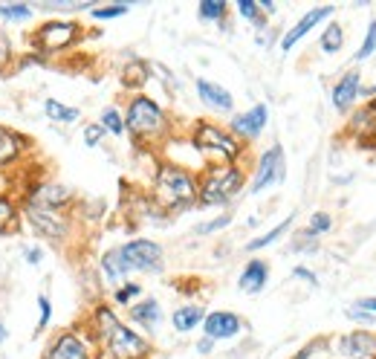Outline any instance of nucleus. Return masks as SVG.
Listing matches in <instances>:
<instances>
[{"instance_id": "1", "label": "nucleus", "mask_w": 376, "mask_h": 359, "mask_svg": "<svg viewBox=\"0 0 376 359\" xmlns=\"http://www.w3.org/2000/svg\"><path fill=\"white\" fill-rule=\"evenodd\" d=\"M90 330H93L96 342H102V348L110 359H145L148 356V342L128 325H122L116 319V313L104 305L96 307Z\"/></svg>"}, {"instance_id": "2", "label": "nucleus", "mask_w": 376, "mask_h": 359, "mask_svg": "<svg viewBox=\"0 0 376 359\" xmlns=\"http://www.w3.org/2000/svg\"><path fill=\"white\" fill-rule=\"evenodd\" d=\"M154 195L165 209H183V206H191L197 200V180L174 162H162L157 171Z\"/></svg>"}, {"instance_id": "3", "label": "nucleus", "mask_w": 376, "mask_h": 359, "mask_svg": "<svg viewBox=\"0 0 376 359\" xmlns=\"http://www.w3.org/2000/svg\"><path fill=\"white\" fill-rule=\"evenodd\" d=\"M241 188H243V171L238 165L212 162L206 168V174L197 180V200L206 206H220V203H229Z\"/></svg>"}, {"instance_id": "4", "label": "nucleus", "mask_w": 376, "mask_h": 359, "mask_svg": "<svg viewBox=\"0 0 376 359\" xmlns=\"http://www.w3.org/2000/svg\"><path fill=\"white\" fill-rule=\"evenodd\" d=\"M81 38V26L69 18H49L32 30L30 44H32V55H38L41 61H47L49 55H58L64 50H69Z\"/></svg>"}, {"instance_id": "5", "label": "nucleus", "mask_w": 376, "mask_h": 359, "mask_svg": "<svg viewBox=\"0 0 376 359\" xmlns=\"http://www.w3.org/2000/svg\"><path fill=\"white\" fill-rule=\"evenodd\" d=\"M21 220L30 226L35 235L47 238L52 243H64L73 232V224H69L67 209H52V206H38L23 200L21 203Z\"/></svg>"}, {"instance_id": "6", "label": "nucleus", "mask_w": 376, "mask_h": 359, "mask_svg": "<svg viewBox=\"0 0 376 359\" xmlns=\"http://www.w3.org/2000/svg\"><path fill=\"white\" fill-rule=\"evenodd\" d=\"M124 131H131L139 140H151L165 131V113L162 107L148 99V96H133L128 110H124Z\"/></svg>"}, {"instance_id": "7", "label": "nucleus", "mask_w": 376, "mask_h": 359, "mask_svg": "<svg viewBox=\"0 0 376 359\" xmlns=\"http://www.w3.org/2000/svg\"><path fill=\"white\" fill-rule=\"evenodd\" d=\"M194 145L200 148V154L208 160H220V165H232L241 154V140H234L229 131H223L217 125L200 122L194 128Z\"/></svg>"}, {"instance_id": "8", "label": "nucleus", "mask_w": 376, "mask_h": 359, "mask_svg": "<svg viewBox=\"0 0 376 359\" xmlns=\"http://www.w3.org/2000/svg\"><path fill=\"white\" fill-rule=\"evenodd\" d=\"M44 359H96L93 356V339L87 336V330H61L55 334L44 351Z\"/></svg>"}, {"instance_id": "9", "label": "nucleus", "mask_w": 376, "mask_h": 359, "mask_svg": "<svg viewBox=\"0 0 376 359\" xmlns=\"http://www.w3.org/2000/svg\"><path fill=\"white\" fill-rule=\"evenodd\" d=\"M119 252L124 258L131 272H159L162 270V246L148 241V238H136V241H128L124 246H119Z\"/></svg>"}, {"instance_id": "10", "label": "nucleus", "mask_w": 376, "mask_h": 359, "mask_svg": "<svg viewBox=\"0 0 376 359\" xmlns=\"http://www.w3.org/2000/svg\"><path fill=\"white\" fill-rule=\"evenodd\" d=\"M287 177V162H284V148L281 145H272L267 154L261 157L258 162V171L252 177V195H261V191H267L278 183H284Z\"/></svg>"}, {"instance_id": "11", "label": "nucleus", "mask_w": 376, "mask_h": 359, "mask_svg": "<svg viewBox=\"0 0 376 359\" xmlns=\"http://www.w3.org/2000/svg\"><path fill=\"white\" fill-rule=\"evenodd\" d=\"M243 330V322L241 316H234L229 310H214V313H206L203 319V334L212 339V342H220V339H234Z\"/></svg>"}, {"instance_id": "12", "label": "nucleus", "mask_w": 376, "mask_h": 359, "mask_svg": "<svg viewBox=\"0 0 376 359\" xmlns=\"http://www.w3.org/2000/svg\"><path fill=\"white\" fill-rule=\"evenodd\" d=\"M23 200L38 206H52V209H67V203L73 200V188H67L64 183H35L26 191Z\"/></svg>"}, {"instance_id": "13", "label": "nucleus", "mask_w": 376, "mask_h": 359, "mask_svg": "<svg viewBox=\"0 0 376 359\" xmlns=\"http://www.w3.org/2000/svg\"><path fill=\"white\" fill-rule=\"evenodd\" d=\"M267 122H269V107L255 105L252 110H246V113L232 119V133L243 136V140H258L263 133V128H267Z\"/></svg>"}, {"instance_id": "14", "label": "nucleus", "mask_w": 376, "mask_h": 359, "mask_svg": "<svg viewBox=\"0 0 376 359\" xmlns=\"http://www.w3.org/2000/svg\"><path fill=\"white\" fill-rule=\"evenodd\" d=\"M26 151H30V142H26V136L12 131L6 125H0V171L12 168Z\"/></svg>"}, {"instance_id": "15", "label": "nucleus", "mask_w": 376, "mask_h": 359, "mask_svg": "<svg viewBox=\"0 0 376 359\" xmlns=\"http://www.w3.org/2000/svg\"><path fill=\"white\" fill-rule=\"evenodd\" d=\"M330 15H333V6H316V9H310L307 15H304V18H301L296 26H292V30H289L284 38H281V50H284V52H289V50L296 47L304 35H307L310 30H316V26L322 23V21H327Z\"/></svg>"}, {"instance_id": "16", "label": "nucleus", "mask_w": 376, "mask_h": 359, "mask_svg": "<svg viewBox=\"0 0 376 359\" xmlns=\"http://www.w3.org/2000/svg\"><path fill=\"white\" fill-rule=\"evenodd\" d=\"M339 353L344 359H373L376 356V336L365 334V330L347 334L339 339Z\"/></svg>"}, {"instance_id": "17", "label": "nucleus", "mask_w": 376, "mask_h": 359, "mask_svg": "<svg viewBox=\"0 0 376 359\" xmlns=\"http://www.w3.org/2000/svg\"><path fill=\"white\" fill-rule=\"evenodd\" d=\"M197 96L203 105H208L212 110H220V113H232V107H234V96L226 87L214 85V81L197 78Z\"/></svg>"}, {"instance_id": "18", "label": "nucleus", "mask_w": 376, "mask_h": 359, "mask_svg": "<svg viewBox=\"0 0 376 359\" xmlns=\"http://www.w3.org/2000/svg\"><path fill=\"white\" fill-rule=\"evenodd\" d=\"M267 279H269V267H267V261L252 258V261H249V264L243 267L241 279H238V287L243 290V293H249V296H258L261 290L267 287Z\"/></svg>"}, {"instance_id": "19", "label": "nucleus", "mask_w": 376, "mask_h": 359, "mask_svg": "<svg viewBox=\"0 0 376 359\" xmlns=\"http://www.w3.org/2000/svg\"><path fill=\"white\" fill-rule=\"evenodd\" d=\"M128 316L136 322V325H142V327H157L162 322V307H159V301L157 298H145V301H136V305L128 307Z\"/></svg>"}, {"instance_id": "20", "label": "nucleus", "mask_w": 376, "mask_h": 359, "mask_svg": "<svg viewBox=\"0 0 376 359\" xmlns=\"http://www.w3.org/2000/svg\"><path fill=\"white\" fill-rule=\"evenodd\" d=\"M359 93H362L359 90V73H347L339 85L333 87V105H336V110H347Z\"/></svg>"}, {"instance_id": "21", "label": "nucleus", "mask_w": 376, "mask_h": 359, "mask_svg": "<svg viewBox=\"0 0 376 359\" xmlns=\"http://www.w3.org/2000/svg\"><path fill=\"white\" fill-rule=\"evenodd\" d=\"M128 264H124V258H122V252L119 250H107L104 255H102V275H104V281L107 284H119V281H124L128 279Z\"/></svg>"}, {"instance_id": "22", "label": "nucleus", "mask_w": 376, "mask_h": 359, "mask_svg": "<svg viewBox=\"0 0 376 359\" xmlns=\"http://www.w3.org/2000/svg\"><path fill=\"white\" fill-rule=\"evenodd\" d=\"M206 319V310L200 305H186V307H177L171 322H174V330H179V334H188V330H194L197 325H203Z\"/></svg>"}, {"instance_id": "23", "label": "nucleus", "mask_w": 376, "mask_h": 359, "mask_svg": "<svg viewBox=\"0 0 376 359\" xmlns=\"http://www.w3.org/2000/svg\"><path fill=\"white\" fill-rule=\"evenodd\" d=\"M44 116L49 122H55V125H76L78 116H81V110L78 107H69L58 99H47L44 102Z\"/></svg>"}, {"instance_id": "24", "label": "nucleus", "mask_w": 376, "mask_h": 359, "mask_svg": "<svg viewBox=\"0 0 376 359\" xmlns=\"http://www.w3.org/2000/svg\"><path fill=\"white\" fill-rule=\"evenodd\" d=\"M21 224V206L9 195H0V232L12 235Z\"/></svg>"}, {"instance_id": "25", "label": "nucleus", "mask_w": 376, "mask_h": 359, "mask_svg": "<svg viewBox=\"0 0 376 359\" xmlns=\"http://www.w3.org/2000/svg\"><path fill=\"white\" fill-rule=\"evenodd\" d=\"M35 18V3H0L3 23H30Z\"/></svg>"}, {"instance_id": "26", "label": "nucleus", "mask_w": 376, "mask_h": 359, "mask_svg": "<svg viewBox=\"0 0 376 359\" xmlns=\"http://www.w3.org/2000/svg\"><path fill=\"white\" fill-rule=\"evenodd\" d=\"M99 125L104 128V133H113V136H122L124 133V113L119 107H104L102 110V119Z\"/></svg>"}, {"instance_id": "27", "label": "nucleus", "mask_w": 376, "mask_h": 359, "mask_svg": "<svg viewBox=\"0 0 376 359\" xmlns=\"http://www.w3.org/2000/svg\"><path fill=\"white\" fill-rule=\"evenodd\" d=\"M292 226V217H287V220H281V224H278L272 232H267V235H261V238H252V241H249L246 243V250L249 252H258V250H263V246H269V243H275L278 238H281V235L287 232Z\"/></svg>"}, {"instance_id": "28", "label": "nucleus", "mask_w": 376, "mask_h": 359, "mask_svg": "<svg viewBox=\"0 0 376 359\" xmlns=\"http://www.w3.org/2000/svg\"><path fill=\"white\" fill-rule=\"evenodd\" d=\"M342 44H344V32H342V26L339 23H330L327 30H324V35H322V50L324 52H339L342 50Z\"/></svg>"}, {"instance_id": "29", "label": "nucleus", "mask_w": 376, "mask_h": 359, "mask_svg": "<svg viewBox=\"0 0 376 359\" xmlns=\"http://www.w3.org/2000/svg\"><path fill=\"white\" fill-rule=\"evenodd\" d=\"M197 15L203 21H220L223 15H226V3H223V0H203V3L197 6Z\"/></svg>"}, {"instance_id": "30", "label": "nucleus", "mask_w": 376, "mask_h": 359, "mask_svg": "<svg viewBox=\"0 0 376 359\" xmlns=\"http://www.w3.org/2000/svg\"><path fill=\"white\" fill-rule=\"evenodd\" d=\"M35 305H38V327H35V334H41V330H47L49 322H52V301L41 293Z\"/></svg>"}, {"instance_id": "31", "label": "nucleus", "mask_w": 376, "mask_h": 359, "mask_svg": "<svg viewBox=\"0 0 376 359\" xmlns=\"http://www.w3.org/2000/svg\"><path fill=\"white\" fill-rule=\"evenodd\" d=\"M90 15H93L96 21H113V18L128 15V6H124V3H113V6H96V9H90Z\"/></svg>"}, {"instance_id": "32", "label": "nucleus", "mask_w": 376, "mask_h": 359, "mask_svg": "<svg viewBox=\"0 0 376 359\" xmlns=\"http://www.w3.org/2000/svg\"><path fill=\"white\" fill-rule=\"evenodd\" d=\"M330 226H333L330 215H327V212H316V215H310V226H307V232H304V235L316 238V235H324Z\"/></svg>"}, {"instance_id": "33", "label": "nucleus", "mask_w": 376, "mask_h": 359, "mask_svg": "<svg viewBox=\"0 0 376 359\" xmlns=\"http://www.w3.org/2000/svg\"><path fill=\"white\" fill-rule=\"evenodd\" d=\"M81 140H85L87 148L102 145V140H104V128L99 125V122H90V125H85V131H81Z\"/></svg>"}, {"instance_id": "34", "label": "nucleus", "mask_w": 376, "mask_h": 359, "mask_svg": "<svg viewBox=\"0 0 376 359\" xmlns=\"http://www.w3.org/2000/svg\"><path fill=\"white\" fill-rule=\"evenodd\" d=\"M139 293H142V287H139V284H122L116 293H113V301H116V305H124V307H128Z\"/></svg>"}, {"instance_id": "35", "label": "nucleus", "mask_w": 376, "mask_h": 359, "mask_svg": "<svg viewBox=\"0 0 376 359\" xmlns=\"http://www.w3.org/2000/svg\"><path fill=\"white\" fill-rule=\"evenodd\" d=\"M238 12L246 18V21H252L255 26H263V18H261V9L255 0H238Z\"/></svg>"}, {"instance_id": "36", "label": "nucleus", "mask_w": 376, "mask_h": 359, "mask_svg": "<svg viewBox=\"0 0 376 359\" xmlns=\"http://www.w3.org/2000/svg\"><path fill=\"white\" fill-rule=\"evenodd\" d=\"M373 52H376V21H371L368 35H365V41H362V50L356 52V58L362 61V58H368V55H373Z\"/></svg>"}, {"instance_id": "37", "label": "nucleus", "mask_w": 376, "mask_h": 359, "mask_svg": "<svg viewBox=\"0 0 376 359\" xmlns=\"http://www.w3.org/2000/svg\"><path fill=\"white\" fill-rule=\"evenodd\" d=\"M229 224H232V215H220V217H214V220H208V224L197 226L194 232H197V235H212V232H217V229H226Z\"/></svg>"}, {"instance_id": "38", "label": "nucleus", "mask_w": 376, "mask_h": 359, "mask_svg": "<svg viewBox=\"0 0 376 359\" xmlns=\"http://www.w3.org/2000/svg\"><path fill=\"white\" fill-rule=\"evenodd\" d=\"M23 261L30 267H41V264H44V250H41L38 243H26L23 246Z\"/></svg>"}, {"instance_id": "39", "label": "nucleus", "mask_w": 376, "mask_h": 359, "mask_svg": "<svg viewBox=\"0 0 376 359\" xmlns=\"http://www.w3.org/2000/svg\"><path fill=\"white\" fill-rule=\"evenodd\" d=\"M12 55H15V52H12V41H9L3 32H0V70H3V67H9Z\"/></svg>"}, {"instance_id": "40", "label": "nucleus", "mask_w": 376, "mask_h": 359, "mask_svg": "<svg viewBox=\"0 0 376 359\" xmlns=\"http://www.w3.org/2000/svg\"><path fill=\"white\" fill-rule=\"evenodd\" d=\"M292 275H296V279H304L307 284H318V279H316V275H313L307 267H296V270H292Z\"/></svg>"}, {"instance_id": "41", "label": "nucleus", "mask_w": 376, "mask_h": 359, "mask_svg": "<svg viewBox=\"0 0 376 359\" xmlns=\"http://www.w3.org/2000/svg\"><path fill=\"white\" fill-rule=\"evenodd\" d=\"M197 351H200V353H212V351H214V342L208 339V336H203V339L197 342Z\"/></svg>"}, {"instance_id": "42", "label": "nucleus", "mask_w": 376, "mask_h": 359, "mask_svg": "<svg viewBox=\"0 0 376 359\" xmlns=\"http://www.w3.org/2000/svg\"><path fill=\"white\" fill-rule=\"evenodd\" d=\"M356 307H359V310H365V313H376V298H365V301H359Z\"/></svg>"}, {"instance_id": "43", "label": "nucleus", "mask_w": 376, "mask_h": 359, "mask_svg": "<svg viewBox=\"0 0 376 359\" xmlns=\"http://www.w3.org/2000/svg\"><path fill=\"white\" fill-rule=\"evenodd\" d=\"M6 339H9V327L3 325V319H0V345H3Z\"/></svg>"}]
</instances>
